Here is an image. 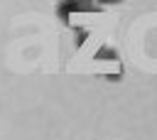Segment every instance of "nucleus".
<instances>
[{"label": "nucleus", "instance_id": "f257e3e1", "mask_svg": "<svg viewBox=\"0 0 157 140\" xmlns=\"http://www.w3.org/2000/svg\"><path fill=\"white\" fill-rule=\"evenodd\" d=\"M88 12V10H96V5L91 0H59V15L64 22H69V12Z\"/></svg>", "mask_w": 157, "mask_h": 140}, {"label": "nucleus", "instance_id": "f03ea898", "mask_svg": "<svg viewBox=\"0 0 157 140\" xmlns=\"http://www.w3.org/2000/svg\"><path fill=\"white\" fill-rule=\"evenodd\" d=\"M96 59H103V61H113V59H118V52H115L113 47H101V49L96 52Z\"/></svg>", "mask_w": 157, "mask_h": 140}, {"label": "nucleus", "instance_id": "7ed1b4c3", "mask_svg": "<svg viewBox=\"0 0 157 140\" xmlns=\"http://www.w3.org/2000/svg\"><path fill=\"white\" fill-rule=\"evenodd\" d=\"M98 2H103V5H110V2H120V0H98Z\"/></svg>", "mask_w": 157, "mask_h": 140}]
</instances>
